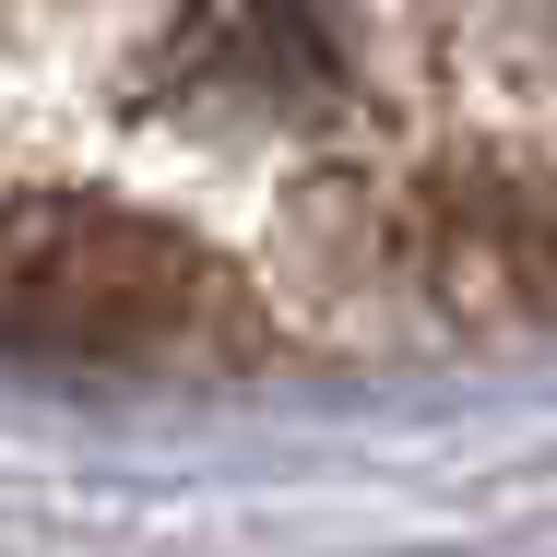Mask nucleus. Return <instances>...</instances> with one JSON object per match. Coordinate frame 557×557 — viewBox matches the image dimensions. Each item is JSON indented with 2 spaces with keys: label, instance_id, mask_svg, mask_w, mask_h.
Instances as JSON below:
<instances>
[{
  "label": "nucleus",
  "instance_id": "nucleus-1",
  "mask_svg": "<svg viewBox=\"0 0 557 557\" xmlns=\"http://www.w3.org/2000/svg\"><path fill=\"white\" fill-rule=\"evenodd\" d=\"M0 344L72 368H214L261 344V321L225 285V261L178 225L48 190L0 214Z\"/></svg>",
  "mask_w": 557,
  "mask_h": 557
}]
</instances>
